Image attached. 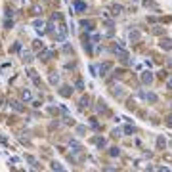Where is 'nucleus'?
<instances>
[{
	"label": "nucleus",
	"mask_w": 172,
	"mask_h": 172,
	"mask_svg": "<svg viewBox=\"0 0 172 172\" xmlns=\"http://www.w3.org/2000/svg\"><path fill=\"white\" fill-rule=\"evenodd\" d=\"M88 102H90V98H88V96H86V98H82V100H80V103H78V107H80V109L88 107Z\"/></svg>",
	"instance_id": "13"
},
{
	"label": "nucleus",
	"mask_w": 172,
	"mask_h": 172,
	"mask_svg": "<svg viewBox=\"0 0 172 172\" xmlns=\"http://www.w3.org/2000/svg\"><path fill=\"white\" fill-rule=\"evenodd\" d=\"M21 100L23 102H31V92L29 90H21Z\"/></svg>",
	"instance_id": "10"
},
{
	"label": "nucleus",
	"mask_w": 172,
	"mask_h": 172,
	"mask_svg": "<svg viewBox=\"0 0 172 172\" xmlns=\"http://www.w3.org/2000/svg\"><path fill=\"white\" fill-rule=\"evenodd\" d=\"M128 37H130V40H132V42H138V40L141 38V33L134 29V31H130V33H128Z\"/></svg>",
	"instance_id": "5"
},
{
	"label": "nucleus",
	"mask_w": 172,
	"mask_h": 172,
	"mask_svg": "<svg viewBox=\"0 0 172 172\" xmlns=\"http://www.w3.org/2000/svg\"><path fill=\"white\" fill-rule=\"evenodd\" d=\"M111 69H113V63H111V61H103V63L100 65V73H98V75L105 76L107 75V71H111Z\"/></svg>",
	"instance_id": "3"
},
{
	"label": "nucleus",
	"mask_w": 172,
	"mask_h": 172,
	"mask_svg": "<svg viewBox=\"0 0 172 172\" xmlns=\"http://www.w3.org/2000/svg\"><path fill=\"white\" fill-rule=\"evenodd\" d=\"M111 134H113L115 138H119V136H121V130H119V128H115V130H113V132H111Z\"/></svg>",
	"instance_id": "26"
},
{
	"label": "nucleus",
	"mask_w": 172,
	"mask_h": 172,
	"mask_svg": "<svg viewBox=\"0 0 172 172\" xmlns=\"http://www.w3.org/2000/svg\"><path fill=\"white\" fill-rule=\"evenodd\" d=\"M157 147H159V149H165V147H166V140L163 138V136L157 138Z\"/></svg>",
	"instance_id": "11"
},
{
	"label": "nucleus",
	"mask_w": 172,
	"mask_h": 172,
	"mask_svg": "<svg viewBox=\"0 0 172 172\" xmlns=\"http://www.w3.org/2000/svg\"><path fill=\"white\" fill-rule=\"evenodd\" d=\"M124 132H126V134H134V132H136V128H134L132 124H128V126H124Z\"/></svg>",
	"instance_id": "21"
},
{
	"label": "nucleus",
	"mask_w": 172,
	"mask_h": 172,
	"mask_svg": "<svg viewBox=\"0 0 172 172\" xmlns=\"http://www.w3.org/2000/svg\"><path fill=\"white\" fill-rule=\"evenodd\" d=\"M113 54H115V56H119L121 59H126V57H128V52L124 50V48H122L121 44H117V46L113 48Z\"/></svg>",
	"instance_id": "2"
},
{
	"label": "nucleus",
	"mask_w": 172,
	"mask_h": 172,
	"mask_svg": "<svg viewBox=\"0 0 172 172\" xmlns=\"http://www.w3.org/2000/svg\"><path fill=\"white\" fill-rule=\"evenodd\" d=\"M98 111H100V113H102V111H107V105H105V102H102V100L98 102Z\"/></svg>",
	"instance_id": "17"
},
{
	"label": "nucleus",
	"mask_w": 172,
	"mask_h": 172,
	"mask_svg": "<svg viewBox=\"0 0 172 172\" xmlns=\"http://www.w3.org/2000/svg\"><path fill=\"white\" fill-rule=\"evenodd\" d=\"M166 86H168V90H172V76L168 78V80H166Z\"/></svg>",
	"instance_id": "27"
},
{
	"label": "nucleus",
	"mask_w": 172,
	"mask_h": 172,
	"mask_svg": "<svg viewBox=\"0 0 172 172\" xmlns=\"http://www.w3.org/2000/svg\"><path fill=\"white\" fill-rule=\"evenodd\" d=\"M59 94L67 98V96H71V94H73V88H71V86H63V88L59 90Z\"/></svg>",
	"instance_id": "9"
},
{
	"label": "nucleus",
	"mask_w": 172,
	"mask_h": 172,
	"mask_svg": "<svg viewBox=\"0 0 172 172\" xmlns=\"http://www.w3.org/2000/svg\"><path fill=\"white\" fill-rule=\"evenodd\" d=\"M57 82H59V75L52 73V75H50V84H57Z\"/></svg>",
	"instance_id": "16"
},
{
	"label": "nucleus",
	"mask_w": 172,
	"mask_h": 172,
	"mask_svg": "<svg viewBox=\"0 0 172 172\" xmlns=\"http://www.w3.org/2000/svg\"><path fill=\"white\" fill-rule=\"evenodd\" d=\"M143 6H145V8H151V10H155V12L159 10V6H157L153 0H143Z\"/></svg>",
	"instance_id": "8"
},
{
	"label": "nucleus",
	"mask_w": 172,
	"mask_h": 172,
	"mask_svg": "<svg viewBox=\"0 0 172 172\" xmlns=\"http://www.w3.org/2000/svg\"><path fill=\"white\" fill-rule=\"evenodd\" d=\"M4 25H6L8 29H12V25H13V21H12V19H10V21H6V23H4Z\"/></svg>",
	"instance_id": "28"
},
{
	"label": "nucleus",
	"mask_w": 172,
	"mask_h": 172,
	"mask_svg": "<svg viewBox=\"0 0 172 172\" xmlns=\"http://www.w3.org/2000/svg\"><path fill=\"white\" fill-rule=\"evenodd\" d=\"M76 88H78V90H82V88H84V84H82V80H80V78L76 80Z\"/></svg>",
	"instance_id": "25"
},
{
	"label": "nucleus",
	"mask_w": 172,
	"mask_h": 172,
	"mask_svg": "<svg viewBox=\"0 0 172 172\" xmlns=\"http://www.w3.org/2000/svg\"><path fill=\"white\" fill-rule=\"evenodd\" d=\"M80 25H82L84 29H86V31H92V29H94V27H92V23H90V21H82V23H80Z\"/></svg>",
	"instance_id": "20"
},
{
	"label": "nucleus",
	"mask_w": 172,
	"mask_h": 172,
	"mask_svg": "<svg viewBox=\"0 0 172 172\" xmlns=\"http://www.w3.org/2000/svg\"><path fill=\"white\" fill-rule=\"evenodd\" d=\"M12 107L15 109V111H23V107H21V103L19 102H12Z\"/></svg>",
	"instance_id": "22"
},
{
	"label": "nucleus",
	"mask_w": 172,
	"mask_h": 172,
	"mask_svg": "<svg viewBox=\"0 0 172 172\" xmlns=\"http://www.w3.org/2000/svg\"><path fill=\"white\" fill-rule=\"evenodd\" d=\"M23 59H25V61H31L33 57H31V52H23Z\"/></svg>",
	"instance_id": "23"
},
{
	"label": "nucleus",
	"mask_w": 172,
	"mask_h": 172,
	"mask_svg": "<svg viewBox=\"0 0 172 172\" xmlns=\"http://www.w3.org/2000/svg\"><path fill=\"white\" fill-rule=\"evenodd\" d=\"M50 56H52V50H44L42 54H40V57H42V59H50Z\"/></svg>",
	"instance_id": "18"
},
{
	"label": "nucleus",
	"mask_w": 172,
	"mask_h": 172,
	"mask_svg": "<svg viewBox=\"0 0 172 172\" xmlns=\"http://www.w3.org/2000/svg\"><path fill=\"white\" fill-rule=\"evenodd\" d=\"M141 82L143 84H151L153 82V73L151 71H143V73H141Z\"/></svg>",
	"instance_id": "4"
},
{
	"label": "nucleus",
	"mask_w": 172,
	"mask_h": 172,
	"mask_svg": "<svg viewBox=\"0 0 172 172\" xmlns=\"http://www.w3.org/2000/svg\"><path fill=\"white\" fill-rule=\"evenodd\" d=\"M161 48L163 50H172V40L170 38H163L161 40Z\"/></svg>",
	"instance_id": "6"
},
{
	"label": "nucleus",
	"mask_w": 172,
	"mask_h": 172,
	"mask_svg": "<svg viewBox=\"0 0 172 172\" xmlns=\"http://www.w3.org/2000/svg\"><path fill=\"white\" fill-rule=\"evenodd\" d=\"M42 27H44V23H42V21H35V29H37V31L44 33V31H42Z\"/></svg>",
	"instance_id": "19"
},
{
	"label": "nucleus",
	"mask_w": 172,
	"mask_h": 172,
	"mask_svg": "<svg viewBox=\"0 0 172 172\" xmlns=\"http://www.w3.org/2000/svg\"><path fill=\"white\" fill-rule=\"evenodd\" d=\"M52 168H54V170H63V166L59 165V163H54V165H52Z\"/></svg>",
	"instance_id": "24"
},
{
	"label": "nucleus",
	"mask_w": 172,
	"mask_h": 172,
	"mask_svg": "<svg viewBox=\"0 0 172 172\" xmlns=\"http://www.w3.org/2000/svg\"><path fill=\"white\" fill-rule=\"evenodd\" d=\"M109 155H111V157H119V155H121V149H119V147H111Z\"/></svg>",
	"instance_id": "15"
},
{
	"label": "nucleus",
	"mask_w": 172,
	"mask_h": 172,
	"mask_svg": "<svg viewBox=\"0 0 172 172\" xmlns=\"http://www.w3.org/2000/svg\"><path fill=\"white\" fill-rule=\"evenodd\" d=\"M166 124H168V126H172V115H170V117H166Z\"/></svg>",
	"instance_id": "29"
},
{
	"label": "nucleus",
	"mask_w": 172,
	"mask_h": 172,
	"mask_svg": "<svg viewBox=\"0 0 172 172\" xmlns=\"http://www.w3.org/2000/svg\"><path fill=\"white\" fill-rule=\"evenodd\" d=\"M140 96L145 100V102H149V103H157L159 102V96L153 94V92H140Z\"/></svg>",
	"instance_id": "1"
},
{
	"label": "nucleus",
	"mask_w": 172,
	"mask_h": 172,
	"mask_svg": "<svg viewBox=\"0 0 172 172\" xmlns=\"http://www.w3.org/2000/svg\"><path fill=\"white\" fill-rule=\"evenodd\" d=\"M75 10H78V12H84V10H86V4L78 0V2H75Z\"/></svg>",
	"instance_id": "12"
},
{
	"label": "nucleus",
	"mask_w": 172,
	"mask_h": 172,
	"mask_svg": "<svg viewBox=\"0 0 172 172\" xmlns=\"http://www.w3.org/2000/svg\"><path fill=\"white\" fill-rule=\"evenodd\" d=\"M111 12H113V15H121L122 13V6L121 4H113V6H111Z\"/></svg>",
	"instance_id": "7"
},
{
	"label": "nucleus",
	"mask_w": 172,
	"mask_h": 172,
	"mask_svg": "<svg viewBox=\"0 0 172 172\" xmlns=\"http://www.w3.org/2000/svg\"><path fill=\"white\" fill-rule=\"evenodd\" d=\"M96 143H98V147H100V149H102V147H105V145H107V141H105V140H103V138H96Z\"/></svg>",
	"instance_id": "14"
}]
</instances>
